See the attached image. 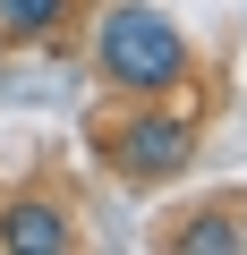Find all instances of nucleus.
Here are the masks:
<instances>
[{
	"mask_svg": "<svg viewBox=\"0 0 247 255\" xmlns=\"http://www.w3.org/2000/svg\"><path fill=\"white\" fill-rule=\"evenodd\" d=\"M94 60H102V77L128 94V102H162V94H179V85H188V34H179L162 9H145V0L102 9Z\"/></svg>",
	"mask_w": 247,
	"mask_h": 255,
	"instance_id": "1",
	"label": "nucleus"
},
{
	"mask_svg": "<svg viewBox=\"0 0 247 255\" xmlns=\"http://www.w3.org/2000/svg\"><path fill=\"white\" fill-rule=\"evenodd\" d=\"M188 153H196L188 119H171L162 102H145L137 119H119L111 136H102V162H111L119 179H137V187H162V179H179V170H188Z\"/></svg>",
	"mask_w": 247,
	"mask_h": 255,
	"instance_id": "2",
	"label": "nucleus"
},
{
	"mask_svg": "<svg viewBox=\"0 0 247 255\" xmlns=\"http://www.w3.org/2000/svg\"><path fill=\"white\" fill-rule=\"evenodd\" d=\"M0 247L9 255H68L77 230H68V213L51 196H17V204H0Z\"/></svg>",
	"mask_w": 247,
	"mask_h": 255,
	"instance_id": "3",
	"label": "nucleus"
},
{
	"mask_svg": "<svg viewBox=\"0 0 247 255\" xmlns=\"http://www.w3.org/2000/svg\"><path fill=\"white\" fill-rule=\"evenodd\" d=\"M77 0H0V43H51Z\"/></svg>",
	"mask_w": 247,
	"mask_h": 255,
	"instance_id": "4",
	"label": "nucleus"
},
{
	"mask_svg": "<svg viewBox=\"0 0 247 255\" xmlns=\"http://www.w3.org/2000/svg\"><path fill=\"white\" fill-rule=\"evenodd\" d=\"M239 238H247V230H239L230 213H196V221L179 230V255H230Z\"/></svg>",
	"mask_w": 247,
	"mask_h": 255,
	"instance_id": "5",
	"label": "nucleus"
}]
</instances>
